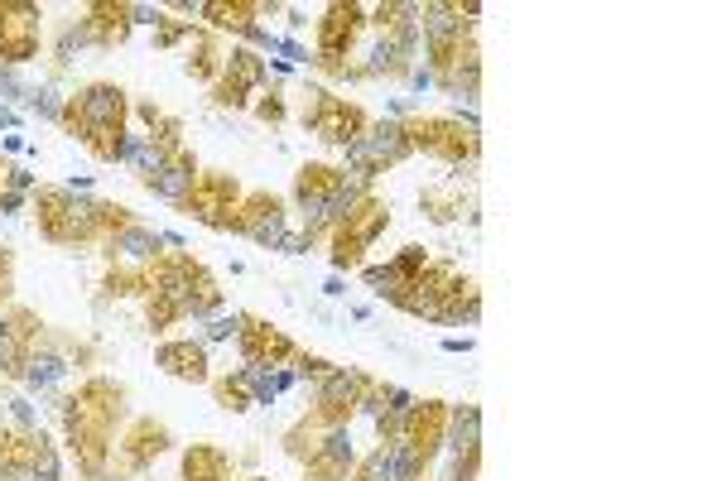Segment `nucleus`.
I'll return each mask as SVG.
<instances>
[{
    "instance_id": "f257e3e1",
    "label": "nucleus",
    "mask_w": 722,
    "mask_h": 481,
    "mask_svg": "<svg viewBox=\"0 0 722 481\" xmlns=\"http://www.w3.org/2000/svg\"><path fill=\"white\" fill-rule=\"evenodd\" d=\"M126 92L112 82H92L78 96H68L63 106V126L78 136L102 164H120V140H126Z\"/></svg>"
},
{
    "instance_id": "f03ea898",
    "label": "nucleus",
    "mask_w": 722,
    "mask_h": 481,
    "mask_svg": "<svg viewBox=\"0 0 722 481\" xmlns=\"http://www.w3.org/2000/svg\"><path fill=\"white\" fill-rule=\"evenodd\" d=\"M34 208H39V232L58 246L102 241V202L78 198L68 188H34Z\"/></svg>"
},
{
    "instance_id": "7ed1b4c3",
    "label": "nucleus",
    "mask_w": 722,
    "mask_h": 481,
    "mask_svg": "<svg viewBox=\"0 0 722 481\" xmlns=\"http://www.w3.org/2000/svg\"><path fill=\"white\" fill-rule=\"evenodd\" d=\"M405 136H409V150H424L433 160L463 168V164H477L481 154V140H477V126H463L457 116H419V120H405Z\"/></svg>"
},
{
    "instance_id": "20e7f679",
    "label": "nucleus",
    "mask_w": 722,
    "mask_h": 481,
    "mask_svg": "<svg viewBox=\"0 0 722 481\" xmlns=\"http://www.w3.org/2000/svg\"><path fill=\"white\" fill-rule=\"evenodd\" d=\"M347 164L342 168H352V174H366V178H376L385 174L391 164H400L409 160V136H405V120H376V126H366L361 136L347 144Z\"/></svg>"
},
{
    "instance_id": "39448f33",
    "label": "nucleus",
    "mask_w": 722,
    "mask_h": 481,
    "mask_svg": "<svg viewBox=\"0 0 722 481\" xmlns=\"http://www.w3.org/2000/svg\"><path fill=\"white\" fill-rule=\"evenodd\" d=\"M226 232L251 236V241H256V246H265V250H284V236L294 232V226H289L284 198H275V192H246V198L236 202V212H232V222H226Z\"/></svg>"
},
{
    "instance_id": "423d86ee",
    "label": "nucleus",
    "mask_w": 722,
    "mask_h": 481,
    "mask_svg": "<svg viewBox=\"0 0 722 481\" xmlns=\"http://www.w3.org/2000/svg\"><path fill=\"white\" fill-rule=\"evenodd\" d=\"M304 126L313 130L318 140H328V144H352L361 130L371 126L366 112L352 102H342V96H333V92H323V87H308V102H304Z\"/></svg>"
},
{
    "instance_id": "0eeeda50",
    "label": "nucleus",
    "mask_w": 722,
    "mask_h": 481,
    "mask_svg": "<svg viewBox=\"0 0 722 481\" xmlns=\"http://www.w3.org/2000/svg\"><path fill=\"white\" fill-rule=\"evenodd\" d=\"M265 78H270V63H265L256 48H226V63L212 82V102L241 112V106L265 87Z\"/></svg>"
},
{
    "instance_id": "6e6552de",
    "label": "nucleus",
    "mask_w": 722,
    "mask_h": 481,
    "mask_svg": "<svg viewBox=\"0 0 722 481\" xmlns=\"http://www.w3.org/2000/svg\"><path fill=\"white\" fill-rule=\"evenodd\" d=\"M366 380L361 371H347V366H333L328 376L318 380V404H313V419H318L323 429H342L352 424L361 395H366Z\"/></svg>"
},
{
    "instance_id": "1a4fd4ad",
    "label": "nucleus",
    "mask_w": 722,
    "mask_h": 481,
    "mask_svg": "<svg viewBox=\"0 0 722 481\" xmlns=\"http://www.w3.org/2000/svg\"><path fill=\"white\" fill-rule=\"evenodd\" d=\"M164 448H168V429L154 424V419H136L126 438H120L116 448H112V467H106V472H116V477L144 472V467H150Z\"/></svg>"
},
{
    "instance_id": "9d476101",
    "label": "nucleus",
    "mask_w": 722,
    "mask_h": 481,
    "mask_svg": "<svg viewBox=\"0 0 722 481\" xmlns=\"http://www.w3.org/2000/svg\"><path fill=\"white\" fill-rule=\"evenodd\" d=\"M0 58L5 68L39 58V5H0Z\"/></svg>"
},
{
    "instance_id": "9b49d317",
    "label": "nucleus",
    "mask_w": 722,
    "mask_h": 481,
    "mask_svg": "<svg viewBox=\"0 0 722 481\" xmlns=\"http://www.w3.org/2000/svg\"><path fill=\"white\" fill-rule=\"evenodd\" d=\"M236 202H241L236 178H226V174H202L198 188H193V198L184 202V208L198 216V222H208V226H226V222H232V212H236Z\"/></svg>"
},
{
    "instance_id": "f8f14e48",
    "label": "nucleus",
    "mask_w": 722,
    "mask_h": 481,
    "mask_svg": "<svg viewBox=\"0 0 722 481\" xmlns=\"http://www.w3.org/2000/svg\"><path fill=\"white\" fill-rule=\"evenodd\" d=\"M361 24H366V5H328L323 10V20H318V63L352 54Z\"/></svg>"
},
{
    "instance_id": "ddd939ff",
    "label": "nucleus",
    "mask_w": 722,
    "mask_h": 481,
    "mask_svg": "<svg viewBox=\"0 0 722 481\" xmlns=\"http://www.w3.org/2000/svg\"><path fill=\"white\" fill-rule=\"evenodd\" d=\"M241 361L246 366H284L289 356H294V342L280 332V328H270V322H256V318H246L241 322Z\"/></svg>"
},
{
    "instance_id": "4468645a",
    "label": "nucleus",
    "mask_w": 722,
    "mask_h": 481,
    "mask_svg": "<svg viewBox=\"0 0 722 481\" xmlns=\"http://www.w3.org/2000/svg\"><path fill=\"white\" fill-rule=\"evenodd\" d=\"M198 178H202V174H198V160H193L188 150H174V154L164 160V168H160V174H154L144 188H150L160 202H168V208H184V202L193 198V188H198Z\"/></svg>"
},
{
    "instance_id": "2eb2a0df",
    "label": "nucleus",
    "mask_w": 722,
    "mask_h": 481,
    "mask_svg": "<svg viewBox=\"0 0 722 481\" xmlns=\"http://www.w3.org/2000/svg\"><path fill=\"white\" fill-rule=\"evenodd\" d=\"M352 467H357V448H352V433H347V424L328 429V433H323V443H318V453L308 457V477L347 481V477H352Z\"/></svg>"
},
{
    "instance_id": "dca6fc26",
    "label": "nucleus",
    "mask_w": 722,
    "mask_h": 481,
    "mask_svg": "<svg viewBox=\"0 0 722 481\" xmlns=\"http://www.w3.org/2000/svg\"><path fill=\"white\" fill-rule=\"evenodd\" d=\"M106 256L116 265H126V270H144V265H154L164 256V236L150 232V226H140V222H130L126 232H116L106 241Z\"/></svg>"
},
{
    "instance_id": "f3484780",
    "label": "nucleus",
    "mask_w": 722,
    "mask_h": 481,
    "mask_svg": "<svg viewBox=\"0 0 722 481\" xmlns=\"http://www.w3.org/2000/svg\"><path fill=\"white\" fill-rule=\"evenodd\" d=\"M154 361H160L174 380H193V385L208 380V347L193 342V337H184V342H160Z\"/></svg>"
},
{
    "instance_id": "a211bd4d",
    "label": "nucleus",
    "mask_w": 722,
    "mask_h": 481,
    "mask_svg": "<svg viewBox=\"0 0 722 481\" xmlns=\"http://www.w3.org/2000/svg\"><path fill=\"white\" fill-rule=\"evenodd\" d=\"M385 226H391V202H381V198H371V192H366V198H361L357 208L347 212V222L337 226V232H342V236H352L361 250H371V246H376V236L385 232Z\"/></svg>"
},
{
    "instance_id": "6ab92c4d",
    "label": "nucleus",
    "mask_w": 722,
    "mask_h": 481,
    "mask_svg": "<svg viewBox=\"0 0 722 481\" xmlns=\"http://www.w3.org/2000/svg\"><path fill=\"white\" fill-rule=\"evenodd\" d=\"M443 419H449V404H443V400H419L415 419H409V429H405V438L415 443L429 462L443 453Z\"/></svg>"
},
{
    "instance_id": "aec40b11",
    "label": "nucleus",
    "mask_w": 722,
    "mask_h": 481,
    "mask_svg": "<svg viewBox=\"0 0 722 481\" xmlns=\"http://www.w3.org/2000/svg\"><path fill=\"white\" fill-rule=\"evenodd\" d=\"M481 448V409L477 404H453L449 419H443V453L463 457Z\"/></svg>"
},
{
    "instance_id": "412c9836",
    "label": "nucleus",
    "mask_w": 722,
    "mask_h": 481,
    "mask_svg": "<svg viewBox=\"0 0 722 481\" xmlns=\"http://www.w3.org/2000/svg\"><path fill=\"white\" fill-rule=\"evenodd\" d=\"M168 154H174V150H164V144H160V140H150L144 130H126V140H120V164L136 168L144 184H150V178L160 174Z\"/></svg>"
},
{
    "instance_id": "4be33fe9",
    "label": "nucleus",
    "mask_w": 722,
    "mask_h": 481,
    "mask_svg": "<svg viewBox=\"0 0 722 481\" xmlns=\"http://www.w3.org/2000/svg\"><path fill=\"white\" fill-rule=\"evenodd\" d=\"M481 313V294L473 280H463V274H453L449 289L439 294V318L433 322H477Z\"/></svg>"
},
{
    "instance_id": "5701e85b",
    "label": "nucleus",
    "mask_w": 722,
    "mask_h": 481,
    "mask_svg": "<svg viewBox=\"0 0 722 481\" xmlns=\"http://www.w3.org/2000/svg\"><path fill=\"white\" fill-rule=\"evenodd\" d=\"M92 44H120L130 34V5H88L82 10Z\"/></svg>"
},
{
    "instance_id": "b1692460",
    "label": "nucleus",
    "mask_w": 722,
    "mask_h": 481,
    "mask_svg": "<svg viewBox=\"0 0 722 481\" xmlns=\"http://www.w3.org/2000/svg\"><path fill=\"white\" fill-rule=\"evenodd\" d=\"M184 481H232V462L212 443H193L184 453Z\"/></svg>"
},
{
    "instance_id": "393cba45",
    "label": "nucleus",
    "mask_w": 722,
    "mask_h": 481,
    "mask_svg": "<svg viewBox=\"0 0 722 481\" xmlns=\"http://www.w3.org/2000/svg\"><path fill=\"white\" fill-rule=\"evenodd\" d=\"M20 380L30 385V390H54V385H63L68 380V361L58 356V352H39V347H34L30 356H24V371H20Z\"/></svg>"
},
{
    "instance_id": "a878e982",
    "label": "nucleus",
    "mask_w": 722,
    "mask_h": 481,
    "mask_svg": "<svg viewBox=\"0 0 722 481\" xmlns=\"http://www.w3.org/2000/svg\"><path fill=\"white\" fill-rule=\"evenodd\" d=\"M202 15H208L217 30L251 34V30H256V15H265V5H217V0H208V5H202Z\"/></svg>"
},
{
    "instance_id": "bb28decb",
    "label": "nucleus",
    "mask_w": 722,
    "mask_h": 481,
    "mask_svg": "<svg viewBox=\"0 0 722 481\" xmlns=\"http://www.w3.org/2000/svg\"><path fill=\"white\" fill-rule=\"evenodd\" d=\"M222 63H226L222 44H217L212 34H193V63H188V72H193V78H202V82H217V72H222Z\"/></svg>"
},
{
    "instance_id": "cd10ccee",
    "label": "nucleus",
    "mask_w": 722,
    "mask_h": 481,
    "mask_svg": "<svg viewBox=\"0 0 722 481\" xmlns=\"http://www.w3.org/2000/svg\"><path fill=\"white\" fill-rule=\"evenodd\" d=\"M212 395H217V404L222 409H232V414H241V409H251L256 400H251V385H246V366L232 371V376H222L212 385Z\"/></svg>"
},
{
    "instance_id": "c85d7f7f",
    "label": "nucleus",
    "mask_w": 722,
    "mask_h": 481,
    "mask_svg": "<svg viewBox=\"0 0 722 481\" xmlns=\"http://www.w3.org/2000/svg\"><path fill=\"white\" fill-rule=\"evenodd\" d=\"M352 481H395V467H391V448L385 443H376L361 462L352 467Z\"/></svg>"
},
{
    "instance_id": "c756f323",
    "label": "nucleus",
    "mask_w": 722,
    "mask_h": 481,
    "mask_svg": "<svg viewBox=\"0 0 722 481\" xmlns=\"http://www.w3.org/2000/svg\"><path fill=\"white\" fill-rule=\"evenodd\" d=\"M361 280H366L371 289H376V294L381 298H391V304H395V298H400L405 294V280H400V274H395V265H366V270H361Z\"/></svg>"
},
{
    "instance_id": "7c9ffc66",
    "label": "nucleus",
    "mask_w": 722,
    "mask_h": 481,
    "mask_svg": "<svg viewBox=\"0 0 722 481\" xmlns=\"http://www.w3.org/2000/svg\"><path fill=\"white\" fill-rule=\"evenodd\" d=\"M63 106H68V96H58L54 87H30L24 92V112H34L44 120H63Z\"/></svg>"
},
{
    "instance_id": "2f4dec72",
    "label": "nucleus",
    "mask_w": 722,
    "mask_h": 481,
    "mask_svg": "<svg viewBox=\"0 0 722 481\" xmlns=\"http://www.w3.org/2000/svg\"><path fill=\"white\" fill-rule=\"evenodd\" d=\"M424 212L433 216V222H453V216L463 212V192H457V188H429L424 192Z\"/></svg>"
},
{
    "instance_id": "473e14b6",
    "label": "nucleus",
    "mask_w": 722,
    "mask_h": 481,
    "mask_svg": "<svg viewBox=\"0 0 722 481\" xmlns=\"http://www.w3.org/2000/svg\"><path fill=\"white\" fill-rule=\"evenodd\" d=\"M328 250H333V270H361V260H366V250H361L352 236L337 232V226L328 232Z\"/></svg>"
},
{
    "instance_id": "72a5a7b5",
    "label": "nucleus",
    "mask_w": 722,
    "mask_h": 481,
    "mask_svg": "<svg viewBox=\"0 0 722 481\" xmlns=\"http://www.w3.org/2000/svg\"><path fill=\"white\" fill-rule=\"evenodd\" d=\"M391 265H395V274H400L405 284H415V280L429 270L433 260H429V250H424V246H405V250H400V256H395Z\"/></svg>"
},
{
    "instance_id": "f704fd0d",
    "label": "nucleus",
    "mask_w": 722,
    "mask_h": 481,
    "mask_svg": "<svg viewBox=\"0 0 722 481\" xmlns=\"http://www.w3.org/2000/svg\"><path fill=\"white\" fill-rule=\"evenodd\" d=\"M241 322H246L241 313H232V318H226V313H217V318L202 322V337H198V342L212 347V342H226V337H241Z\"/></svg>"
},
{
    "instance_id": "c9c22d12",
    "label": "nucleus",
    "mask_w": 722,
    "mask_h": 481,
    "mask_svg": "<svg viewBox=\"0 0 722 481\" xmlns=\"http://www.w3.org/2000/svg\"><path fill=\"white\" fill-rule=\"evenodd\" d=\"M256 116L270 120V126H280V120L289 116V112H284V96H280V92H265L260 102H256Z\"/></svg>"
},
{
    "instance_id": "e433bc0d",
    "label": "nucleus",
    "mask_w": 722,
    "mask_h": 481,
    "mask_svg": "<svg viewBox=\"0 0 722 481\" xmlns=\"http://www.w3.org/2000/svg\"><path fill=\"white\" fill-rule=\"evenodd\" d=\"M0 188H10V192H34V174H30V168H5V184H0Z\"/></svg>"
},
{
    "instance_id": "4c0bfd02",
    "label": "nucleus",
    "mask_w": 722,
    "mask_h": 481,
    "mask_svg": "<svg viewBox=\"0 0 722 481\" xmlns=\"http://www.w3.org/2000/svg\"><path fill=\"white\" fill-rule=\"evenodd\" d=\"M24 82L15 78V68H0V96H10V102H24Z\"/></svg>"
},
{
    "instance_id": "58836bf2",
    "label": "nucleus",
    "mask_w": 722,
    "mask_h": 481,
    "mask_svg": "<svg viewBox=\"0 0 722 481\" xmlns=\"http://www.w3.org/2000/svg\"><path fill=\"white\" fill-rule=\"evenodd\" d=\"M130 24H154V30H160V24H164V10H160V5H130Z\"/></svg>"
},
{
    "instance_id": "ea45409f",
    "label": "nucleus",
    "mask_w": 722,
    "mask_h": 481,
    "mask_svg": "<svg viewBox=\"0 0 722 481\" xmlns=\"http://www.w3.org/2000/svg\"><path fill=\"white\" fill-rule=\"evenodd\" d=\"M10 404V419H15V429H34V409L30 400H5Z\"/></svg>"
},
{
    "instance_id": "a19ab883",
    "label": "nucleus",
    "mask_w": 722,
    "mask_h": 481,
    "mask_svg": "<svg viewBox=\"0 0 722 481\" xmlns=\"http://www.w3.org/2000/svg\"><path fill=\"white\" fill-rule=\"evenodd\" d=\"M24 208V192H10V188H0V212H20Z\"/></svg>"
},
{
    "instance_id": "79ce46f5",
    "label": "nucleus",
    "mask_w": 722,
    "mask_h": 481,
    "mask_svg": "<svg viewBox=\"0 0 722 481\" xmlns=\"http://www.w3.org/2000/svg\"><path fill=\"white\" fill-rule=\"evenodd\" d=\"M5 298H10V256L0 250V304H5Z\"/></svg>"
},
{
    "instance_id": "37998d69",
    "label": "nucleus",
    "mask_w": 722,
    "mask_h": 481,
    "mask_svg": "<svg viewBox=\"0 0 722 481\" xmlns=\"http://www.w3.org/2000/svg\"><path fill=\"white\" fill-rule=\"evenodd\" d=\"M443 352H473V342H467V337H449V342H443Z\"/></svg>"
},
{
    "instance_id": "c03bdc74",
    "label": "nucleus",
    "mask_w": 722,
    "mask_h": 481,
    "mask_svg": "<svg viewBox=\"0 0 722 481\" xmlns=\"http://www.w3.org/2000/svg\"><path fill=\"white\" fill-rule=\"evenodd\" d=\"M323 294H328V298H337V294H347V289H342V280H337V274H333V280L323 284Z\"/></svg>"
},
{
    "instance_id": "a18cd8bd",
    "label": "nucleus",
    "mask_w": 722,
    "mask_h": 481,
    "mask_svg": "<svg viewBox=\"0 0 722 481\" xmlns=\"http://www.w3.org/2000/svg\"><path fill=\"white\" fill-rule=\"evenodd\" d=\"M15 120H20V116L10 112V106H0V126H15Z\"/></svg>"
},
{
    "instance_id": "49530a36",
    "label": "nucleus",
    "mask_w": 722,
    "mask_h": 481,
    "mask_svg": "<svg viewBox=\"0 0 722 481\" xmlns=\"http://www.w3.org/2000/svg\"><path fill=\"white\" fill-rule=\"evenodd\" d=\"M304 481H318V477H304Z\"/></svg>"
},
{
    "instance_id": "de8ad7c7",
    "label": "nucleus",
    "mask_w": 722,
    "mask_h": 481,
    "mask_svg": "<svg viewBox=\"0 0 722 481\" xmlns=\"http://www.w3.org/2000/svg\"><path fill=\"white\" fill-rule=\"evenodd\" d=\"M20 481H34V477H20Z\"/></svg>"
},
{
    "instance_id": "09e8293b",
    "label": "nucleus",
    "mask_w": 722,
    "mask_h": 481,
    "mask_svg": "<svg viewBox=\"0 0 722 481\" xmlns=\"http://www.w3.org/2000/svg\"><path fill=\"white\" fill-rule=\"evenodd\" d=\"M251 481H265V477H251Z\"/></svg>"
}]
</instances>
